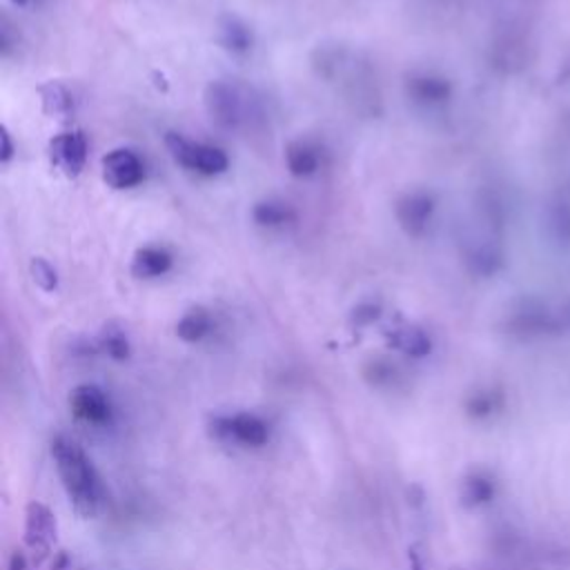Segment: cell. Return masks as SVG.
<instances>
[{
  "label": "cell",
  "mask_w": 570,
  "mask_h": 570,
  "mask_svg": "<svg viewBox=\"0 0 570 570\" xmlns=\"http://www.w3.org/2000/svg\"><path fill=\"white\" fill-rule=\"evenodd\" d=\"M51 456L73 510L82 517H94L102 505L105 490L91 459L67 436H56L51 441Z\"/></svg>",
  "instance_id": "obj_1"
},
{
  "label": "cell",
  "mask_w": 570,
  "mask_h": 570,
  "mask_svg": "<svg viewBox=\"0 0 570 570\" xmlns=\"http://www.w3.org/2000/svg\"><path fill=\"white\" fill-rule=\"evenodd\" d=\"M165 145L171 154V158L185 167V169H191V171H198L203 176H216V174H223L229 165L227 160V154L214 145H207V142H194V140H187L183 138L180 134L176 131H169L165 136Z\"/></svg>",
  "instance_id": "obj_2"
},
{
  "label": "cell",
  "mask_w": 570,
  "mask_h": 570,
  "mask_svg": "<svg viewBox=\"0 0 570 570\" xmlns=\"http://www.w3.org/2000/svg\"><path fill=\"white\" fill-rule=\"evenodd\" d=\"M214 434L225 441L234 443L238 448H261L269 439L267 423L252 412H236V414H223L212 421Z\"/></svg>",
  "instance_id": "obj_3"
},
{
  "label": "cell",
  "mask_w": 570,
  "mask_h": 570,
  "mask_svg": "<svg viewBox=\"0 0 570 570\" xmlns=\"http://www.w3.org/2000/svg\"><path fill=\"white\" fill-rule=\"evenodd\" d=\"M205 109L209 118L223 129H236L245 118V105H243L240 91L225 80H214L207 85Z\"/></svg>",
  "instance_id": "obj_4"
},
{
  "label": "cell",
  "mask_w": 570,
  "mask_h": 570,
  "mask_svg": "<svg viewBox=\"0 0 570 570\" xmlns=\"http://www.w3.org/2000/svg\"><path fill=\"white\" fill-rule=\"evenodd\" d=\"M100 169H102V180L114 189H129L138 185L145 176L140 156L127 147L107 151L100 160Z\"/></svg>",
  "instance_id": "obj_5"
},
{
  "label": "cell",
  "mask_w": 570,
  "mask_h": 570,
  "mask_svg": "<svg viewBox=\"0 0 570 570\" xmlns=\"http://www.w3.org/2000/svg\"><path fill=\"white\" fill-rule=\"evenodd\" d=\"M51 165L65 176L73 178L82 171L87 160V140L80 131H60L49 140Z\"/></svg>",
  "instance_id": "obj_6"
},
{
  "label": "cell",
  "mask_w": 570,
  "mask_h": 570,
  "mask_svg": "<svg viewBox=\"0 0 570 570\" xmlns=\"http://www.w3.org/2000/svg\"><path fill=\"white\" fill-rule=\"evenodd\" d=\"M56 532L58 528L53 512L45 503L31 501L24 512V543L33 552L47 554L56 543Z\"/></svg>",
  "instance_id": "obj_7"
},
{
  "label": "cell",
  "mask_w": 570,
  "mask_h": 570,
  "mask_svg": "<svg viewBox=\"0 0 570 570\" xmlns=\"http://www.w3.org/2000/svg\"><path fill=\"white\" fill-rule=\"evenodd\" d=\"M434 212V198L425 191H410L396 200L394 214L399 225L410 236H421L432 218Z\"/></svg>",
  "instance_id": "obj_8"
},
{
  "label": "cell",
  "mask_w": 570,
  "mask_h": 570,
  "mask_svg": "<svg viewBox=\"0 0 570 570\" xmlns=\"http://www.w3.org/2000/svg\"><path fill=\"white\" fill-rule=\"evenodd\" d=\"M69 407L76 419L91 423V425H102L111 416V405H109L107 394L98 385H91V383L73 387L71 396H69Z\"/></svg>",
  "instance_id": "obj_9"
},
{
  "label": "cell",
  "mask_w": 570,
  "mask_h": 570,
  "mask_svg": "<svg viewBox=\"0 0 570 570\" xmlns=\"http://www.w3.org/2000/svg\"><path fill=\"white\" fill-rule=\"evenodd\" d=\"M405 94L416 105H439L450 96V85L441 76L416 71L407 76Z\"/></svg>",
  "instance_id": "obj_10"
},
{
  "label": "cell",
  "mask_w": 570,
  "mask_h": 570,
  "mask_svg": "<svg viewBox=\"0 0 570 570\" xmlns=\"http://www.w3.org/2000/svg\"><path fill=\"white\" fill-rule=\"evenodd\" d=\"M285 165L296 178L314 176L321 169V149L309 140H292L285 147Z\"/></svg>",
  "instance_id": "obj_11"
},
{
  "label": "cell",
  "mask_w": 570,
  "mask_h": 570,
  "mask_svg": "<svg viewBox=\"0 0 570 570\" xmlns=\"http://www.w3.org/2000/svg\"><path fill=\"white\" fill-rule=\"evenodd\" d=\"M171 254L160 245H145L131 258V274L136 278H156L171 269Z\"/></svg>",
  "instance_id": "obj_12"
},
{
  "label": "cell",
  "mask_w": 570,
  "mask_h": 570,
  "mask_svg": "<svg viewBox=\"0 0 570 570\" xmlns=\"http://www.w3.org/2000/svg\"><path fill=\"white\" fill-rule=\"evenodd\" d=\"M387 341L394 350L407 356H425L430 352V336L416 325H399L387 332Z\"/></svg>",
  "instance_id": "obj_13"
},
{
  "label": "cell",
  "mask_w": 570,
  "mask_h": 570,
  "mask_svg": "<svg viewBox=\"0 0 570 570\" xmlns=\"http://www.w3.org/2000/svg\"><path fill=\"white\" fill-rule=\"evenodd\" d=\"M218 40L232 53H245L252 47V31L236 16H223L218 22Z\"/></svg>",
  "instance_id": "obj_14"
},
{
  "label": "cell",
  "mask_w": 570,
  "mask_h": 570,
  "mask_svg": "<svg viewBox=\"0 0 570 570\" xmlns=\"http://www.w3.org/2000/svg\"><path fill=\"white\" fill-rule=\"evenodd\" d=\"M212 332V316L207 309L203 307H191L187 309L178 323H176V334L187 341V343H196L200 338H205Z\"/></svg>",
  "instance_id": "obj_15"
},
{
  "label": "cell",
  "mask_w": 570,
  "mask_h": 570,
  "mask_svg": "<svg viewBox=\"0 0 570 570\" xmlns=\"http://www.w3.org/2000/svg\"><path fill=\"white\" fill-rule=\"evenodd\" d=\"M294 209L283 203V200H276V198H267V200H261L254 205L252 209V218L263 225V227H283L287 223L294 220Z\"/></svg>",
  "instance_id": "obj_16"
},
{
  "label": "cell",
  "mask_w": 570,
  "mask_h": 570,
  "mask_svg": "<svg viewBox=\"0 0 570 570\" xmlns=\"http://www.w3.org/2000/svg\"><path fill=\"white\" fill-rule=\"evenodd\" d=\"M42 109L51 116H67L73 109V96L60 82H47L40 87Z\"/></svg>",
  "instance_id": "obj_17"
},
{
  "label": "cell",
  "mask_w": 570,
  "mask_h": 570,
  "mask_svg": "<svg viewBox=\"0 0 570 570\" xmlns=\"http://www.w3.org/2000/svg\"><path fill=\"white\" fill-rule=\"evenodd\" d=\"M100 347L111 356V358H127L129 354V341H127V334L125 330H120L118 325H107L102 330V336H100Z\"/></svg>",
  "instance_id": "obj_18"
},
{
  "label": "cell",
  "mask_w": 570,
  "mask_h": 570,
  "mask_svg": "<svg viewBox=\"0 0 570 570\" xmlns=\"http://www.w3.org/2000/svg\"><path fill=\"white\" fill-rule=\"evenodd\" d=\"M29 269H31L33 283H36L40 289L53 292V289L58 287V274H56V269H53V265H51L49 261H45V258L38 256V258L31 261Z\"/></svg>",
  "instance_id": "obj_19"
},
{
  "label": "cell",
  "mask_w": 570,
  "mask_h": 570,
  "mask_svg": "<svg viewBox=\"0 0 570 570\" xmlns=\"http://www.w3.org/2000/svg\"><path fill=\"white\" fill-rule=\"evenodd\" d=\"M379 316H381V307H379L376 303H370V301L356 305L354 312H352V318H354L356 325H370V323L376 321Z\"/></svg>",
  "instance_id": "obj_20"
},
{
  "label": "cell",
  "mask_w": 570,
  "mask_h": 570,
  "mask_svg": "<svg viewBox=\"0 0 570 570\" xmlns=\"http://www.w3.org/2000/svg\"><path fill=\"white\" fill-rule=\"evenodd\" d=\"M13 158V142L7 127H0V163L7 165Z\"/></svg>",
  "instance_id": "obj_21"
},
{
  "label": "cell",
  "mask_w": 570,
  "mask_h": 570,
  "mask_svg": "<svg viewBox=\"0 0 570 570\" xmlns=\"http://www.w3.org/2000/svg\"><path fill=\"white\" fill-rule=\"evenodd\" d=\"M9 570H27V563H24V557L13 552L11 559H9Z\"/></svg>",
  "instance_id": "obj_22"
},
{
  "label": "cell",
  "mask_w": 570,
  "mask_h": 570,
  "mask_svg": "<svg viewBox=\"0 0 570 570\" xmlns=\"http://www.w3.org/2000/svg\"><path fill=\"white\" fill-rule=\"evenodd\" d=\"M13 2H24V0H13Z\"/></svg>",
  "instance_id": "obj_23"
}]
</instances>
